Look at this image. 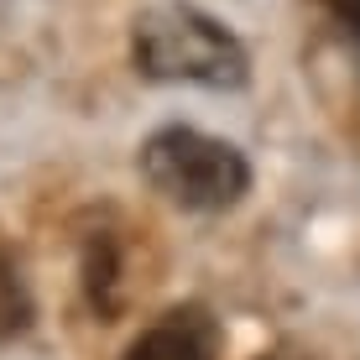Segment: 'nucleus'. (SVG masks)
Listing matches in <instances>:
<instances>
[{
    "label": "nucleus",
    "mask_w": 360,
    "mask_h": 360,
    "mask_svg": "<svg viewBox=\"0 0 360 360\" xmlns=\"http://www.w3.org/2000/svg\"><path fill=\"white\" fill-rule=\"evenodd\" d=\"M219 345H225V334H219L214 314L198 303H183L136 334L120 360H219Z\"/></svg>",
    "instance_id": "nucleus-3"
},
{
    "label": "nucleus",
    "mask_w": 360,
    "mask_h": 360,
    "mask_svg": "<svg viewBox=\"0 0 360 360\" xmlns=\"http://www.w3.org/2000/svg\"><path fill=\"white\" fill-rule=\"evenodd\" d=\"M131 63L152 84H198V89H240L251 79L240 37L188 0H167L136 16Z\"/></svg>",
    "instance_id": "nucleus-1"
},
{
    "label": "nucleus",
    "mask_w": 360,
    "mask_h": 360,
    "mask_svg": "<svg viewBox=\"0 0 360 360\" xmlns=\"http://www.w3.org/2000/svg\"><path fill=\"white\" fill-rule=\"evenodd\" d=\"M146 188L162 193L178 209H198V214H214V209H235L251 188V162H245L240 146L204 136L193 126H162L141 141L136 152Z\"/></svg>",
    "instance_id": "nucleus-2"
},
{
    "label": "nucleus",
    "mask_w": 360,
    "mask_h": 360,
    "mask_svg": "<svg viewBox=\"0 0 360 360\" xmlns=\"http://www.w3.org/2000/svg\"><path fill=\"white\" fill-rule=\"evenodd\" d=\"M262 360H303V355H262Z\"/></svg>",
    "instance_id": "nucleus-6"
},
{
    "label": "nucleus",
    "mask_w": 360,
    "mask_h": 360,
    "mask_svg": "<svg viewBox=\"0 0 360 360\" xmlns=\"http://www.w3.org/2000/svg\"><path fill=\"white\" fill-rule=\"evenodd\" d=\"M319 6H324L329 16L340 21L345 32H350V42L360 47V0H319Z\"/></svg>",
    "instance_id": "nucleus-5"
},
{
    "label": "nucleus",
    "mask_w": 360,
    "mask_h": 360,
    "mask_svg": "<svg viewBox=\"0 0 360 360\" xmlns=\"http://www.w3.org/2000/svg\"><path fill=\"white\" fill-rule=\"evenodd\" d=\"M27 324H32V288L21 277L16 256L0 245V340H16Z\"/></svg>",
    "instance_id": "nucleus-4"
}]
</instances>
